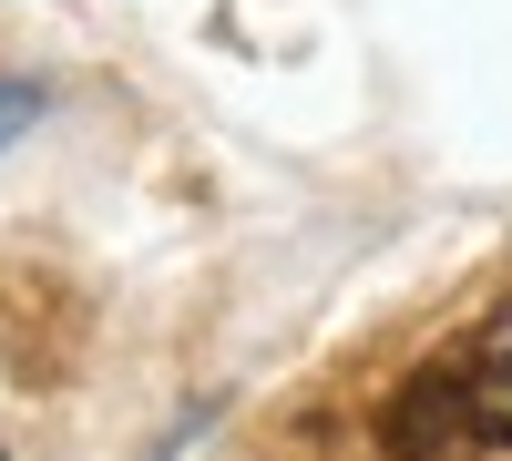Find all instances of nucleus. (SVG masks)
<instances>
[{
  "instance_id": "7ed1b4c3",
  "label": "nucleus",
  "mask_w": 512,
  "mask_h": 461,
  "mask_svg": "<svg viewBox=\"0 0 512 461\" xmlns=\"http://www.w3.org/2000/svg\"><path fill=\"white\" fill-rule=\"evenodd\" d=\"M31 123H41V82H0V144L31 134Z\"/></svg>"
},
{
  "instance_id": "f03ea898",
  "label": "nucleus",
  "mask_w": 512,
  "mask_h": 461,
  "mask_svg": "<svg viewBox=\"0 0 512 461\" xmlns=\"http://www.w3.org/2000/svg\"><path fill=\"white\" fill-rule=\"evenodd\" d=\"M461 380H472V410H482V441L512 451V298L461 339Z\"/></svg>"
},
{
  "instance_id": "f257e3e1",
  "label": "nucleus",
  "mask_w": 512,
  "mask_h": 461,
  "mask_svg": "<svg viewBox=\"0 0 512 461\" xmlns=\"http://www.w3.org/2000/svg\"><path fill=\"white\" fill-rule=\"evenodd\" d=\"M379 451L390 461H482V410H472V380H461V359H431L410 369L379 410Z\"/></svg>"
}]
</instances>
